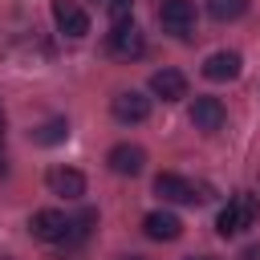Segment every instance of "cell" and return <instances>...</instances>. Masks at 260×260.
<instances>
[{
    "instance_id": "obj_1",
    "label": "cell",
    "mask_w": 260,
    "mask_h": 260,
    "mask_svg": "<svg viewBox=\"0 0 260 260\" xmlns=\"http://www.w3.org/2000/svg\"><path fill=\"white\" fill-rule=\"evenodd\" d=\"M256 215H260V199H256L252 191H240V195H232L228 207L219 211L215 232H219L223 240H228V236H240V232H248V228L256 223Z\"/></svg>"
},
{
    "instance_id": "obj_2",
    "label": "cell",
    "mask_w": 260,
    "mask_h": 260,
    "mask_svg": "<svg viewBox=\"0 0 260 260\" xmlns=\"http://www.w3.org/2000/svg\"><path fill=\"white\" fill-rule=\"evenodd\" d=\"M28 232H32V240L61 244V240H69V215H65V211H57V207H41V211H32Z\"/></svg>"
},
{
    "instance_id": "obj_3",
    "label": "cell",
    "mask_w": 260,
    "mask_h": 260,
    "mask_svg": "<svg viewBox=\"0 0 260 260\" xmlns=\"http://www.w3.org/2000/svg\"><path fill=\"white\" fill-rule=\"evenodd\" d=\"M154 195H158L162 203H199V199H207L203 187H195L191 179L171 175V171H162V175L154 179Z\"/></svg>"
},
{
    "instance_id": "obj_4",
    "label": "cell",
    "mask_w": 260,
    "mask_h": 260,
    "mask_svg": "<svg viewBox=\"0 0 260 260\" xmlns=\"http://www.w3.org/2000/svg\"><path fill=\"white\" fill-rule=\"evenodd\" d=\"M110 53H114V57H122V61H134V57H142V53H146V37L138 32V24H134V20H122V24H114V28H110Z\"/></svg>"
},
{
    "instance_id": "obj_5",
    "label": "cell",
    "mask_w": 260,
    "mask_h": 260,
    "mask_svg": "<svg viewBox=\"0 0 260 260\" xmlns=\"http://www.w3.org/2000/svg\"><path fill=\"white\" fill-rule=\"evenodd\" d=\"M53 24H57V32H65L73 41L89 32V16L77 0H53Z\"/></svg>"
},
{
    "instance_id": "obj_6",
    "label": "cell",
    "mask_w": 260,
    "mask_h": 260,
    "mask_svg": "<svg viewBox=\"0 0 260 260\" xmlns=\"http://www.w3.org/2000/svg\"><path fill=\"white\" fill-rule=\"evenodd\" d=\"M158 24L179 32V37H191L195 28V4L191 0H158Z\"/></svg>"
},
{
    "instance_id": "obj_7",
    "label": "cell",
    "mask_w": 260,
    "mask_h": 260,
    "mask_svg": "<svg viewBox=\"0 0 260 260\" xmlns=\"http://www.w3.org/2000/svg\"><path fill=\"white\" fill-rule=\"evenodd\" d=\"M110 110H114L118 122H146L150 118V98L138 93V89H122V93H114Z\"/></svg>"
},
{
    "instance_id": "obj_8",
    "label": "cell",
    "mask_w": 260,
    "mask_h": 260,
    "mask_svg": "<svg viewBox=\"0 0 260 260\" xmlns=\"http://www.w3.org/2000/svg\"><path fill=\"white\" fill-rule=\"evenodd\" d=\"M223 118H228V110H223L219 98H195V102H191V126H195V130L215 134V130L223 126Z\"/></svg>"
},
{
    "instance_id": "obj_9",
    "label": "cell",
    "mask_w": 260,
    "mask_h": 260,
    "mask_svg": "<svg viewBox=\"0 0 260 260\" xmlns=\"http://www.w3.org/2000/svg\"><path fill=\"white\" fill-rule=\"evenodd\" d=\"M106 162H110L114 175H142V167H146V150L134 146V142H118V146L106 154Z\"/></svg>"
},
{
    "instance_id": "obj_10",
    "label": "cell",
    "mask_w": 260,
    "mask_h": 260,
    "mask_svg": "<svg viewBox=\"0 0 260 260\" xmlns=\"http://www.w3.org/2000/svg\"><path fill=\"white\" fill-rule=\"evenodd\" d=\"M45 183H49V191L61 195V199H81V195H85V175L73 171V167H53V171L45 175Z\"/></svg>"
},
{
    "instance_id": "obj_11",
    "label": "cell",
    "mask_w": 260,
    "mask_h": 260,
    "mask_svg": "<svg viewBox=\"0 0 260 260\" xmlns=\"http://www.w3.org/2000/svg\"><path fill=\"white\" fill-rule=\"evenodd\" d=\"M240 53H232V49H223V53H211L207 61H203V77L207 81H236L240 77Z\"/></svg>"
},
{
    "instance_id": "obj_12",
    "label": "cell",
    "mask_w": 260,
    "mask_h": 260,
    "mask_svg": "<svg viewBox=\"0 0 260 260\" xmlns=\"http://www.w3.org/2000/svg\"><path fill=\"white\" fill-rule=\"evenodd\" d=\"M150 93L162 102H179V98H187V77L179 69H158V73H150Z\"/></svg>"
},
{
    "instance_id": "obj_13",
    "label": "cell",
    "mask_w": 260,
    "mask_h": 260,
    "mask_svg": "<svg viewBox=\"0 0 260 260\" xmlns=\"http://www.w3.org/2000/svg\"><path fill=\"white\" fill-rule=\"evenodd\" d=\"M142 232L150 236V240H179L183 236V219L175 215V211H150L146 219H142Z\"/></svg>"
},
{
    "instance_id": "obj_14",
    "label": "cell",
    "mask_w": 260,
    "mask_h": 260,
    "mask_svg": "<svg viewBox=\"0 0 260 260\" xmlns=\"http://www.w3.org/2000/svg\"><path fill=\"white\" fill-rule=\"evenodd\" d=\"M65 138H69V122H65V118H49L45 126L32 130V142H41V146H57V142H65Z\"/></svg>"
},
{
    "instance_id": "obj_15",
    "label": "cell",
    "mask_w": 260,
    "mask_h": 260,
    "mask_svg": "<svg viewBox=\"0 0 260 260\" xmlns=\"http://www.w3.org/2000/svg\"><path fill=\"white\" fill-rule=\"evenodd\" d=\"M207 12L215 20H240L248 12V0H207Z\"/></svg>"
},
{
    "instance_id": "obj_16",
    "label": "cell",
    "mask_w": 260,
    "mask_h": 260,
    "mask_svg": "<svg viewBox=\"0 0 260 260\" xmlns=\"http://www.w3.org/2000/svg\"><path fill=\"white\" fill-rule=\"evenodd\" d=\"M110 16H114V24L130 20V0H110Z\"/></svg>"
},
{
    "instance_id": "obj_17",
    "label": "cell",
    "mask_w": 260,
    "mask_h": 260,
    "mask_svg": "<svg viewBox=\"0 0 260 260\" xmlns=\"http://www.w3.org/2000/svg\"><path fill=\"white\" fill-rule=\"evenodd\" d=\"M240 260H260V244H248V248L240 252Z\"/></svg>"
},
{
    "instance_id": "obj_18",
    "label": "cell",
    "mask_w": 260,
    "mask_h": 260,
    "mask_svg": "<svg viewBox=\"0 0 260 260\" xmlns=\"http://www.w3.org/2000/svg\"><path fill=\"white\" fill-rule=\"evenodd\" d=\"M4 126H8V122H4V110H0V142H4V134H8Z\"/></svg>"
},
{
    "instance_id": "obj_19",
    "label": "cell",
    "mask_w": 260,
    "mask_h": 260,
    "mask_svg": "<svg viewBox=\"0 0 260 260\" xmlns=\"http://www.w3.org/2000/svg\"><path fill=\"white\" fill-rule=\"evenodd\" d=\"M187 260H215V256H187Z\"/></svg>"
},
{
    "instance_id": "obj_20",
    "label": "cell",
    "mask_w": 260,
    "mask_h": 260,
    "mask_svg": "<svg viewBox=\"0 0 260 260\" xmlns=\"http://www.w3.org/2000/svg\"><path fill=\"white\" fill-rule=\"evenodd\" d=\"M118 260H142V256H118Z\"/></svg>"
},
{
    "instance_id": "obj_21",
    "label": "cell",
    "mask_w": 260,
    "mask_h": 260,
    "mask_svg": "<svg viewBox=\"0 0 260 260\" xmlns=\"http://www.w3.org/2000/svg\"><path fill=\"white\" fill-rule=\"evenodd\" d=\"M0 179H4V158H0Z\"/></svg>"
},
{
    "instance_id": "obj_22",
    "label": "cell",
    "mask_w": 260,
    "mask_h": 260,
    "mask_svg": "<svg viewBox=\"0 0 260 260\" xmlns=\"http://www.w3.org/2000/svg\"><path fill=\"white\" fill-rule=\"evenodd\" d=\"M0 260H8V256H0Z\"/></svg>"
}]
</instances>
